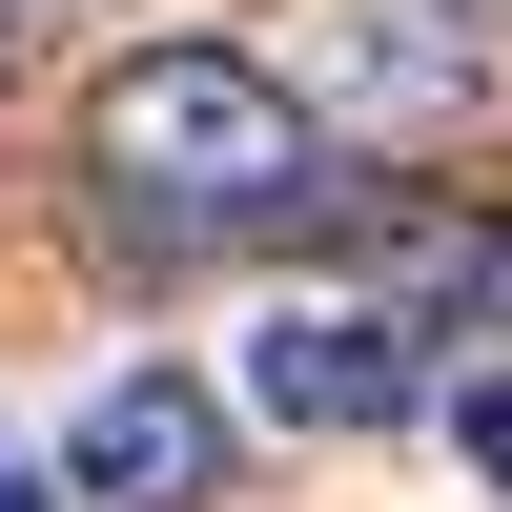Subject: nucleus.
Masks as SVG:
<instances>
[{
    "mask_svg": "<svg viewBox=\"0 0 512 512\" xmlns=\"http://www.w3.org/2000/svg\"><path fill=\"white\" fill-rule=\"evenodd\" d=\"M246 390H267L287 431H410V410H431V369H410L390 308H287L267 349H246Z\"/></svg>",
    "mask_w": 512,
    "mask_h": 512,
    "instance_id": "obj_2",
    "label": "nucleus"
},
{
    "mask_svg": "<svg viewBox=\"0 0 512 512\" xmlns=\"http://www.w3.org/2000/svg\"><path fill=\"white\" fill-rule=\"evenodd\" d=\"M0 512H82V492H21V472H0Z\"/></svg>",
    "mask_w": 512,
    "mask_h": 512,
    "instance_id": "obj_6",
    "label": "nucleus"
},
{
    "mask_svg": "<svg viewBox=\"0 0 512 512\" xmlns=\"http://www.w3.org/2000/svg\"><path fill=\"white\" fill-rule=\"evenodd\" d=\"M205 472H226V410H205L185 369H123V390L82 410V451H62V492H82V512H185Z\"/></svg>",
    "mask_w": 512,
    "mask_h": 512,
    "instance_id": "obj_3",
    "label": "nucleus"
},
{
    "mask_svg": "<svg viewBox=\"0 0 512 512\" xmlns=\"http://www.w3.org/2000/svg\"><path fill=\"white\" fill-rule=\"evenodd\" d=\"M451 431H472V472L512 492V369H492V390H451Z\"/></svg>",
    "mask_w": 512,
    "mask_h": 512,
    "instance_id": "obj_4",
    "label": "nucleus"
},
{
    "mask_svg": "<svg viewBox=\"0 0 512 512\" xmlns=\"http://www.w3.org/2000/svg\"><path fill=\"white\" fill-rule=\"evenodd\" d=\"M103 164L164 185L185 226H226V205H287V185H308V103H287L267 62H226V41H164V62L103 82Z\"/></svg>",
    "mask_w": 512,
    "mask_h": 512,
    "instance_id": "obj_1",
    "label": "nucleus"
},
{
    "mask_svg": "<svg viewBox=\"0 0 512 512\" xmlns=\"http://www.w3.org/2000/svg\"><path fill=\"white\" fill-rule=\"evenodd\" d=\"M451 287H472V308L512 328V226H492V246H451Z\"/></svg>",
    "mask_w": 512,
    "mask_h": 512,
    "instance_id": "obj_5",
    "label": "nucleus"
}]
</instances>
